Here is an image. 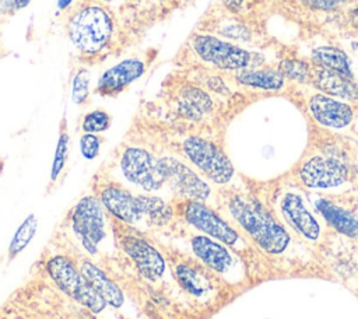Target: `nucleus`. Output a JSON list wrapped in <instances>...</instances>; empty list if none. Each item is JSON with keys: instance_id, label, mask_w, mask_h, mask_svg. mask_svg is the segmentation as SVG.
Instances as JSON below:
<instances>
[{"instance_id": "obj_3", "label": "nucleus", "mask_w": 358, "mask_h": 319, "mask_svg": "<svg viewBox=\"0 0 358 319\" xmlns=\"http://www.w3.org/2000/svg\"><path fill=\"white\" fill-rule=\"evenodd\" d=\"M161 106L176 129L206 123L215 112L213 94L179 67L172 71L161 87Z\"/></svg>"}, {"instance_id": "obj_8", "label": "nucleus", "mask_w": 358, "mask_h": 319, "mask_svg": "<svg viewBox=\"0 0 358 319\" xmlns=\"http://www.w3.org/2000/svg\"><path fill=\"white\" fill-rule=\"evenodd\" d=\"M172 200L179 224H185L189 229L201 232L228 245L239 255L250 250L252 243L248 238L218 208L201 201Z\"/></svg>"}, {"instance_id": "obj_24", "label": "nucleus", "mask_w": 358, "mask_h": 319, "mask_svg": "<svg viewBox=\"0 0 358 319\" xmlns=\"http://www.w3.org/2000/svg\"><path fill=\"white\" fill-rule=\"evenodd\" d=\"M69 150H70V136L67 132V123L66 119L63 118L62 123H60V132H59V139H57V144H56V150H55V157H53V162H52V168H50V178H49V189L56 186V183L59 182L66 164H67V158H69Z\"/></svg>"}, {"instance_id": "obj_32", "label": "nucleus", "mask_w": 358, "mask_h": 319, "mask_svg": "<svg viewBox=\"0 0 358 319\" xmlns=\"http://www.w3.org/2000/svg\"><path fill=\"white\" fill-rule=\"evenodd\" d=\"M351 48H352V50H354V53L357 55V57H358V41H355V42H352V45H351Z\"/></svg>"}, {"instance_id": "obj_31", "label": "nucleus", "mask_w": 358, "mask_h": 319, "mask_svg": "<svg viewBox=\"0 0 358 319\" xmlns=\"http://www.w3.org/2000/svg\"><path fill=\"white\" fill-rule=\"evenodd\" d=\"M73 0H57V8L59 11H66L67 8L71 7Z\"/></svg>"}, {"instance_id": "obj_21", "label": "nucleus", "mask_w": 358, "mask_h": 319, "mask_svg": "<svg viewBox=\"0 0 358 319\" xmlns=\"http://www.w3.org/2000/svg\"><path fill=\"white\" fill-rule=\"evenodd\" d=\"M76 262L83 276L98 291V294L106 301L108 305L113 308H120L123 305L124 295L120 287L109 277V274H106V271L96 266L88 256H83Z\"/></svg>"}, {"instance_id": "obj_22", "label": "nucleus", "mask_w": 358, "mask_h": 319, "mask_svg": "<svg viewBox=\"0 0 358 319\" xmlns=\"http://www.w3.org/2000/svg\"><path fill=\"white\" fill-rule=\"evenodd\" d=\"M235 80L249 88H256L262 91H280L284 87V76L280 70L249 67L234 73Z\"/></svg>"}, {"instance_id": "obj_2", "label": "nucleus", "mask_w": 358, "mask_h": 319, "mask_svg": "<svg viewBox=\"0 0 358 319\" xmlns=\"http://www.w3.org/2000/svg\"><path fill=\"white\" fill-rule=\"evenodd\" d=\"M64 31L83 63H96L120 45L117 18L108 4L83 0L64 18Z\"/></svg>"}, {"instance_id": "obj_7", "label": "nucleus", "mask_w": 358, "mask_h": 319, "mask_svg": "<svg viewBox=\"0 0 358 319\" xmlns=\"http://www.w3.org/2000/svg\"><path fill=\"white\" fill-rule=\"evenodd\" d=\"M112 169H115L122 182L130 189L141 193L155 194L166 189L165 179L159 166V154L138 143L120 144L112 157ZM115 179V178H113Z\"/></svg>"}, {"instance_id": "obj_14", "label": "nucleus", "mask_w": 358, "mask_h": 319, "mask_svg": "<svg viewBox=\"0 0 358 319\" xmlns=\"http://www.w3.org/2000/svg\"><path fill=\"white\" fill-rule=\"evenodd\" d=\"M92 193L110 217L147 232L140 192H134L106 173L98 172L92 179Z\"/></svg>"}, {"instance_id": "obj_23", "label": "nucleus", "mask_w": 358, "mask_h": 319, "mask_svg": "<svg viewBox=\"0 0 358 319\" xmlns=\"http://www.w3.org/2000/svg\"><path fill=\"white\" fill-rule=\"evenodd\" d=\"M312 60L316 64V67L333 70L341 74L352 76L351 74V67L348 57L345 52L341 49L331 46V45H324V46H317L312 52Z\"/></svg>"}, {"instance_id": "obj_17", "label": "nucleus", "mask_w": 358, "mask_h": 319, "mask_svg": "<svg viewBox=\"0 0 358 319\" xmlns=\"http://www.w3.org/2000/svg\"><path fill=\"white\" fill-rule=\"evenodd\" d=\"M155 53V50L148 49L141 55L126 57L115 66L106 69L96 83L95 92L101 97H117L145 73L157 56Z\"/></svg>"}, {"instance_id": "obj_20", "label": "nucleus", "mask_w": 358, "mask_h": 319, "mask_svg": "<svg viewBox=\"0 0 358 319\" xmlns=\"http://www.w3.org/2000/svg\"><path fill=\"white\" fill-rule=\"evenodd\" d=\"M313 85L323 94L347 101H358V83L354 81L352 76L341 74L333 70L315 67L310 73Z\"/></svg>"}, {"instance_id": "obj_28", "label": "nucleus", "mask_w": 358, "mask_h": 319, "mask_svg": "<svg viewBox=\"0 0 358 319\" xmlns=\"http://www.w3.org/2000/svg\"><path fill=\"white\" fill-rule=\"evenodd\" d=\"M105 139L95 133H83L80 137V151L85 160H94L99 155Z\"/></svg>"}, {"instance_id": "obj_30", "label": "nucleus", "mask_w": 358, "mask_h": 319, "mask_svg": "<svg viewBox=\"0 0 358 319\" xmlns=\"http://www.w3.org/2000/svg\"><path fill=\"white\" fill-rule=\"evenodd\" d=\"M31 0H0V14L10 17L17 11L25 8Z\"/></svg>"}, {"instance_id": "obj_5", "label": "nucleus", "mask_w": 358, "mask_h": 319, "mask_svg": "<svg viewBox=\"0 0 358 319\" xmlns=\"http://www.w3.org/2000/svg\"><path fill=\"white\" fill-rule=\"evenodd\" d=\"M173 153L190 164L214 186L227 187L234 185L238 175L222 147L214 140L196 132L176 133Z\"/></svg>"}, {"instance_id": "obj_12", "label": "nucleus", "mask_w": 358, "mask_h": 319, "mask_svg": "<svg viewBox=\"0 0 358 319\" xmlns=\"http://www.w3.org/2000/svg\"><path fill=\"white\" fill-rule=\"evenodd\" d=\"M189 253L201 262L227 285H242L248 280V269L242 256L228 245L187 228Z\"/></svg>"}, {"instance_id": "obj_27", "label": "nucleus", "mask_w": 358, "mask_h": 319, "mask_svg": "<svg viewBox=\"0 0 358 319\" xmlns=\"http://www.w3.org/2000/svg\"><path fill=\"white\" fill-rule=\"evenodd\" d=\"M112 125V116L106 109L96 108L92 109L81 118L80 127L83 133H95L101 134L102 132H106Z\"/></svg>"}, {"instance_id": "obj_25", "label": "nucleus", "mask_w": 358, "mask_h": 319, "mask_svg": "<svg viewBox=\"0 0 358 319\" xmlns=\"http://www.w3.org/2000/svg\"><path fill=\"white\" fill-rule=\"evenodd\" d=\"M38 229V218L35 217V214H29L22 222L21 225L17 228L8 249H7V260L11 262L13 259H15L32 241V238L35 236Z\"/></svg>"}, {"instance_id": "obj_13", "label": "nucleus", "mask_w": 358, "mask_h": 319, "mask_svg": "<svg viewBox=\"0 0 358 319\" xmlns=\"http://www.w3.org/2000/svg\"><path fill=\"white\" fill-rule=\"evenodd\" d=\"M158 154L166 189L173 194V199L201 201L217 208L218 192L211 182L175 153L162 154L158 151Z\"/></svg>"}, {"instance_id": "obj_10", "label": "nucleus", "mask_w": 358, "mask_h": 319, "mask_svg": "<svg viewBox=\"0 0 358 319\" xmlns=\"http://www.w3.org/2000/svg\"><path fill=\"white\" fill-rule=\"evenodd\" d=\"M274 211L287 229L305 243L319 245L323 241L327 225L302 189L282 187L274 199Z\"/></svg>"}, {"instance_id": "obj_19", "label": "nucleus", "mask_w": 358, "mask_h": 319, "mask_svg": "<svg viewBox=\"0 0 358 319\" xmlns=\"http://www.w3.org/2000/svg\"><path fill=\"white\" fill-rule=\"evenodd\" d=\"M309 200L327 227L350 238L358 236V215L351 208L323 194H312Z\"/></svg>"}, {"instance_id": "obj_9", "label": "nucleus", "mask_w": 358, "mask_h": 319, "mask_svg": "<svg viewBox=\"0 0 358 319\" xmlns=\"http://www.w3.org/2000/svg\"><path fill=\"white\" fill-rule=\"evenodd\" d=\"M110 228L117 249L127 257L141 278L150 283L164 280L168 269L166 259L147 232L113 217H110Z\"/></svg>"}, {"instance_id": "obj_15", "label": "nucleus", "mask_w": 358, "mask_h": 319, "mask_svg": "<svg viewBox=\"0 0 358 319\" xmlns=\"http://www.w3.org/2000/svg\"><path fill=\"white\" fill-rule=\"evenodd\" d=\"M45 269L52 283L80 305L85 306L94 313H98L106 308V301L87 281L80 271L77 262L70 256L63 253L52 255L46 259Z\"/></svg>"}, {"instance_id": "obj_36", "label": "nucleus", "mask_w": 358, "mask_h": 319, "mask_svg": "<svg viewBox=\"0 0 358 319\" xmlns=\"http://www.w3.org/2000/svg\"><path fill=\"white\" fill-rule=\"evenodd\" d=\"M129 1H131V3H140L141 0H129Z\"/></svg>"}, {"instance_id": "obj_29", "label": "nucleus", "mask_w": 358, "mask_h": 319, "mask_svg": "<svg viewBox=\"0 0 358 319\" xmlns=\"http://www.w3.org/2000/svg\"><path fill=\"white\" fill-rule=\"evenodd\" d=\"M284 77L298 80V81H306L310 77L312 70L308 64L296 60H284L281 62V66L278 69Z\"/></svg>"}, {"instance_id": "obj_1", "label": "nucleus", "mask_w": 358, "mask_h": 319, "mask_svg": "<svg viewBox=\"0 0 358 319\" xmlns=\"http://www.w3.org/2000/svg\"><path fill=\"white\" fill-rule=\"evenodd\" d=\"M217 208L263 253L287 256L294 246V235L255 196L241 190H225L218 196Z\"/></svg>"}, {"instance_id": "obj_35", "label": "nucleus", "mask_w": 358, "mask_h": 319, "mask_svg": "<svg viewBox=\"0 0 358 319\" xmlns=\"http://www.w3.org/2000/svg\"><path fill=\"white\" fill-rule=\"evenodd\" d=\"M355 132H357V134H358V119H357V122H355Z\"/></svg>"}, {"instance_id": "obj_4", "label": "nucleus", "mask_w": 358, "mask_h": 319, "mask_svg": "<svg viewBox=\"0 0 358 319\" xmlns=\"http://www.w3.org/2000/svg\"><path fill=\"white\" fill-rule=\"evenodd\" d=\"M183 49L186 55L178 53L173 60L176 66H186L190 62H196L200 67L229 73L257 67L256 57L252 52L234 42L199 29L190 34Z\"/></svg>"}, {"instance_id": "obj_33", "label": "nucleus", "mask_w": 358, "mask_h": 319, "mask_svg": "<svg viewBox=\"0 0 358 319\" xmlns=\"http://www.w3.org/2000/svg\"><path fill=\"white\" fill-rule=\"evenodd\" d=\"M95 1H98V3H102V4H109V3H112L113 0H95Z\"/></svg>"}, {"instance_id": "obj_16", "label": "nucleus", "mask_w": 358, "mask_h": 319, "mask_svg": "<svg viewBox=\"0 0 358 319\" xmlns=\"http://www.w3.org/2000/svg\"><path fill=\"white\" fill-rule=\"evenodd\" d=\"M295 176L302 187L322 193L343 187L350 179V168L337 155L317 153L298 165Z\"/></svg>"}, {"instance_id": "obj_6", "label": "nucleus", "mask_w": 358, "mask_h": 319, "mask_svg": "<svg viewBox=\"0 0 358 319\" xmlns=\"http://www.w3.org/2000/svg\"><path fill=\"white\" fill-rule=\"evenodd\" d=\"M155 245L164 253L168 269L175 280L176 285L196 302L203 305H211L217 302L227 285L213 271H210L201 262H199L192 253L178 250L172 246L161 243L154 239Z\"/></svg>"}, {"instance_id": "obj_26", "label": "nucleus", "mask_w": 358, "mask_h": 319, "mask_svg": "<svg viewBox=\"0 0 358 319\" xmlns=\"http://www.w3.org/2000/svg\"><path fill=\"white\" fill-rule=\"evenodd\" d=\"M90 87H91L90 70L84 66H80L73 76L71 101L78 106L87 105L90 102V92H91Z\"/></svg>"}, {"instance_id": "obj_34", "label": "nucleus", "mask_w": 358, "mask_h": 319, "mask_svg": "<svg viewBox=\"0 0 358 319\" xmlns=\"http://www.w3.org/2000/svg\"><path fill=\"white\" fill-rule=\"evenodd\" d=\"M1 52H3V46H1V34H0V56H1Z\"/></svg>"}, {"instance_id": "obj_18", "label": "nucleus", "mask_w": 358, "mask_h": 319, "mask_svg": "<svg viewBox=\"0 0 358 319\" xmlns=\"http://www.w3.org/2000/svg\"><path fill=\"white\" fill-rule=\"evenodd\" d=\"M306 109L315 123L329 130H345L355 119V112L350 102L323 92L310 95L306 101Z\"/></svg>"}, {"instance_id": "obj_11", "label": "nucleus", "mask_w": 358, "mask_h": 319, "mask_svg": "<svg viewBox=\"0 0 358 319\" xmlns=\"http://www.w3.org/2000/svg\"><path fill=\"white\" fill-rule=\"evenodd\" d=\"M69 229L80 243L85 256L95 257L101 252V245L108 238L110 215L94 193L81 196L66 215Z\"/></svg>"}]
</instances>
